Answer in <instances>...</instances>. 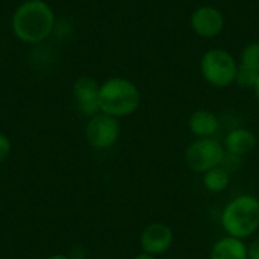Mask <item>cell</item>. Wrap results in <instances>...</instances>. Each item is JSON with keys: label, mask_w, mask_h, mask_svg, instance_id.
Listing matches in <instances>:
<instances>
[{"label": "cell", "mask_w": 259, "mask_h": 259, "mask_svg": "<svg viewBox=\"0 0 259 259\" xmlns=\"http://www.w3.org/2000/svg\"><path fill=\"white\" fill-rule=\"evenodd\" d=\"M55 11L44 0H24L12 17L11 29L17 39L27 44H38L47 39L55 29Z\"/></svg>", "instance_id": "1"}, {"label": "cell", "mask_w": 259, "mask_h": 259, "mask_svg": "<svg viewBox=\"0 0 259 259\" xmlns=\"http://www.w3.org/2000/svg\"><path fill=\"white\" fill-rule=\"evenodd\" d=\"M141 91L135 82L126 77H109L100 83L99 109L115 118L129 117L141 106Z\"/></svg>", "instance_id": "2"}, {"label": "cell", "mask_w": 259, "mask_h": 259, "mask_svg": "<svg viewBox=\"0 0 259 259\" xmlns=\"http://www.w3.org/2000/svg\"><path fill=\"white\" fill-rule=\"evenodd\" d=\"M220 223L226 235L247 240L259 229V199L252 194H243L232 199L222 211Z\"/></svg>", "instance_id": "3"}, {"label": "cell", "mask_w": 259, "mask_h": 259, "mask_svg": "<svg viewBox=\"0 0 259 259\" xmlns=\"http://www.w3.org/2000/svg\"><path fill=\"white\" fill-rule=\"evenodd\" d=\"M199 70L208 85L223 90L235 83L238 59H235L231 52L214 47L202 55Z\"/></svg>", "instance_id": "4"}, {"label": "cell", "mask_w": 259, "mask_h": 259, "mask_svg": "<svg viewBox=\"0 0 259 259\" xmlns=\"http://www.w3.org/2000/svg\"><path fill=\"white\" fill-rule=\"evenodd\" d=\"M225 158V146L215 137L196 138L185 150V164L197 175H203L208 170L222 165Z\"/></svg>", "instance_id": "5"}, {"label": "cell", "mask_w": 259, "mask_h": 259, "mask_svg": "<svg viewBox=\"0 0 259 259\" xmlns=\"http://www.w3.org/2000/svg\"><path fill=\"white\" fill-rule=\"evenodd\" d=\"M120 135L121 127L118 118L103 112H97L96 115L90 117L85 127V137L88 144L97 150L112 147L120 140Z\"/></svg>", "instance_id": "6"}, {"label": "cell", "mask_w": 259, "mask_h": 259, "mask_svg": "<svg viewBox=\"0 0 259 259\" xmlns=\"http://www.w3.org/2000/svg\"><path fill=\"white\" fill-rule=\"evenodd\" d=\"M190 26L197 36L205 39H214L225 30L226 18L217 6L202 5L191 12Z\"/></svg>", "instance_id": "7"}, {"label": "cell", "mask_w": 259, "mask_h": 259, "mask_svg": "<svg viewBox=\"0 0 259 259\" xmlns=\"http://www.w3.org/2000/svg\"><path fill=\"white\" fill-rule=\"evenodd\" d=\"M175 243V232L171 226L162 222H153L147 225L140 235V247L143 253L152 256H161L167 253Z\"/></svg>", "instance_id": "8"}, {"label": "cell", "mask_w": 259, "mask_h": 259, "mask_svg": "<svg viewBox=\"0 0 259 259\" xmlns=\"http://www.w3.org/2000/svg\"><path fill=\"white\" fill-rule=\"evenodd\" d=\"M99 91H100V83L91 77V76H80L74 80L73 83V96L77 105V109L87 115L93 117L99 109Z\"/></svg>", "instance_id": "9"}, {"label": "cell", "mask_w": 259, "mask_h": 259, "mask_svg": "<svg viewBox=\"0 0 259 259\" xmlns=\"http://www.w3.org/2000/svg\"><path fill=\"white\" fill-rule=\"evenodd\" d=\"M223 146L228 155L235 158H244L256 149L258 138L255 132H252L247 127H235L231 132H228Z\"/></svg>", "instance_id": "10"}, {"label": "cell", "mask_w": 259, "mask_h": 259, "mask_svg": "<svg viewBox=\"0 0 259 259\" xmlns=\"http://www.w3.org/2000/svg\"><path fill=\"white\" fill-rule=\"evenodd\" d=\"M188 129L196 138H212L220 131V118L209 109H197L188 118Z\"/></svg>", "instance_id": "11"}, {"label": "cell", "mask_w": 259, "mask_h": 259, "mask_svg": "<svg viewBox=\"0 0 259 259\" xmlns=\"http://www.w3.org/2000/svg\"><path fill=\"white\" fill-rule=\"evenodd\" d=\"M209 259H247V244L229 235L222 237L211 247Z\"/></svg>", "instance_id": "12"}, {"label": "cell", "mask_w": 259, "mask_h": 259, "mask_svg": "<svg viewBox=\"0 0 259 259\" xmlns=\"http://www.w3.org/2000/svg\"><path fill=\"white\" fill-rule=\"evenodd\" d=\"M202 184L208 193H212V194L223 193L231 185V171L223 165L211 168L202 175Z\"/></svg>", "instance_id": "13"}, {"label": "cell", "mask_w": 259, "mask_h": 259, "mask_svg": "<svg viewBox=\"0 0 259 259\" xmlns=\"http://www.w3.org/2000/svg\"><path fill=\"white\" fill-rule=\"evenodd\" d=\"M258 77V71H255L253 68L238 62V70H237V76H235V85H238L243 90H252L253 91Z\"/></svg>", "instance_id": "14"}, {"label": "cell", "mask_w": 259, "mask_h": 259, "mask_svg": "<svg viewBox=\"0 0 259 259\" xmlns=\"http://www.w3.org/2000/svg\"><path fill=\"white\" fill-rule=\"evenodd\" d=\"M238 62L253 68L259 73V41H252L247 46H244Z\"/></svg>", "instance_id": "15"}, {"label": "cell", "mask_w": 259, "mask_h": 259, "mask_svg": "<svg viewBox=\"0 0 259 259\" xmlns=\"http://www.w3.org/2000/svg\"><path fill=\"white\" fill-rule=\"evenodd\" d=\"M11 155V141L5 134H0V164L5 162Z\"/></svg>", "instance_id": "16"}, {"label": "cell", "mask_w": 259, "mask_h": 259, "mask_svg": "<svg viewBox=\"0 0 259 259\" xmlns=\"http://www.w3.org/2000/svg\"><path fill=\"white\" fill-rule=\"evenodd\" d=\"M247 259H259V235L247 244Z\"/></svg>", "instance_id": "17"}, {"label": "cell", "mask_w": 259, "mask_h": 259, "mask_svg": "<svg viewBox=\"0 0 259 259\" xmlns=\"http://www.w3.org/2000/svg\"><path fill=\"white\" fill-rule=\"evenodd\" d=\"M132 259H158L156 256H152V255H147V253H140L137 256H134Z\"/></svg>", "instance_id": "18"}, {"label": "cell", "mask_w": 259, "mask_h": 259, "mask_svg": "<svg viewBox=\"0 0 259 259\" xmlns=\"http://www.w3.org/2000/svg\"><path fill=\"white\" fill-rule=\"evenodd\" d=\"M253 94H255V97H256V100H258V103H259V77H258V80H256L255 88H253Z\"/></svg>", "instance_id": "19"}, {"label": "cell", "mask_w": 259, "mask_h": 259, "mask_svg": "<svg viewBox=\"0 0 259 259\" xmlns=\"http://www.w3.org/2000/svg\"><path fill=\"white\" fill-rule=\"evenodd\" d=\"M47 259H70L68 256H65V255H52V256H49Z\"/></svg>", "instance_id": "20"}]
</instances>
